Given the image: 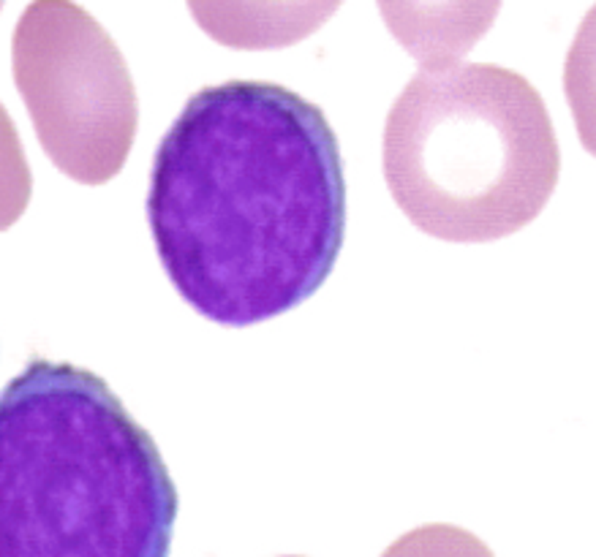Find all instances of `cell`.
Masks as SVG:
<instances>
[{
    "mask_svg": "<svg viewBox=\"0 0 596 557\" xmlns=\"http://www.w3.org/2000/svg\"><path fill=\"white\" fill-rule=\"evenodd\" d=\"M147 223L177 294L221 327L313 297L346 237V177L316 103L276 82L193 93L161 139Z\"/></svg>",
    "mask_w": 596,
    "mask_h": 557,
    "instance_id": "1",
    "label": "cell"
},
{
    "mask_svg": "<svg viewBox=\"0 0 596 557\" xmlns=\"http://www.w3.org/2000/svg\"><path fill=\"white\" fill-rule=\"evenodd\" d=\"M177 486L96 372L30 359L0 392V557H169Z\"/></svg>",
    "mask_w": 596,
    "mask_h": 557,
    "instance_id": "2",
    "label": "cell"
},
{
    "mask_svg": "<svg viewBox=\"0 0 596 557\" xmlns=\"http://www.w3.org/2000/svg\"><path fill=\"white\" fill-rule=\"evenodd\" d=\"M550 115L525 76L465 63L414 73L384 126V180L400 213L444 242H495L558 185Z\"/></svg>",
    "mask_w": 596,
    "mask_h": 557,
    "instance_id": "3",
    "label": "cell"
},
{
    "mask_svg": "<svg viewBox=\"0 0 596 557\" xmlns=\"http://www.w3.org/2000/svg\"><path fill=\"white\" fill-rule=\"evenodd\" d=\"M11 68L46 158L74 183H109L128 160L139 106L101 22L74 0H33L16 22Z\"/></svg>",
    "mask_w": 596,
    "mask_h": 557,
    "instance_id": "4",
    "label": "cell"
},
{
    "mask_svg": "<svg viewBox=\"0 0 596 557\" xmlns=\"http://www.w3.org/2000/svg\"><path fill=\"white\" fill-rule=\"evenodd\" d=\"M504 0H376L393 39L425 71L455 66L493 28Z\"/></svg>",
    "mask_w": 596,
    "mask_h": 557,
    "instance_id": "5",
    "label": "cell"
},
{
    "mask_svg": "<svg viewBox=\"0 0 596 557\" xmlns=\"http://www.w3.org/2000/svg\"><path fill=\"white\" fill-rule=\"evenodd\" d=\"M193 22L229 49H286L327 25L343 0H186Z\"/></svg>",
    "mask_w": 596,
    "mask_h": 557,
    "instance_id": "6",
    "label": "cell"
},
{
    "mask_svg": "<svg viewBox=\"0 0 596 557\" xmlns=\"http://www.w3.org/2000/svg\"><path fill=\"white\" fill-rule=\"evenodd\" d=\"M564 93L582 147L596 158V6L582 16L567 52Z\"/></svg>",
    "mask_w": 596,
    "mask_h": 557,
    "instance_id": "7",
    "label": "cell"
},
{
    "mask_svg": "<svg viewBox=\"0 0 596 557\" xmlns=\"http://www.w3.org/2000/svg\"><path fill=\"white\" fill-rule=\"evenodd\" d=\"M33 180L14 120L0 106V231L14 226L30 201Z\"/></svg>",
    "mask_w": 596,
    "mask_h": 557,
    "instance_id": "8",
    "label": "cell"
},
{
    "mask_svg": "<svg viewBox=\"0 0 596 557\" xmlns=\"http://www.w3.org/2000/svg\"><path fill=\"white\" fill-rule=\"evenodd\" d=\"M381 557H495L485 543L455 525H422L400 536Z\"/></svg>",
    "mask_w": 596,
    "mask_h": 557,
    "instance_id": "9",
    "label": "cell"
},
{
    "mask_svg": "<svg viewBox=\"0 0 596 557\" xmlns=\"http://www.w3.org/2000/svg\"><path fill=\"white\" fill-rule=\"evenodd\" d=\"M3 3H6V0H0V9H3Z\"/></svg>",
    "mask_w": 596,
    "mask_h": 557,
    "instance_id": "10",
    "label": "cell"
}]
</instances>
